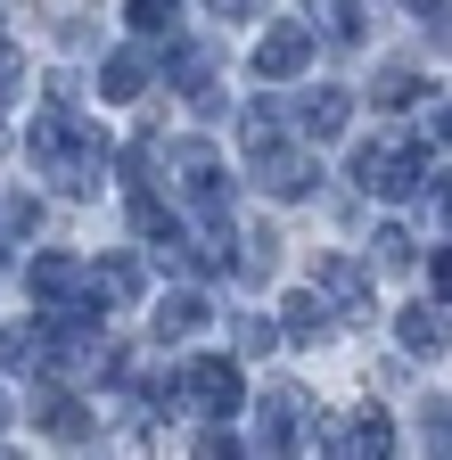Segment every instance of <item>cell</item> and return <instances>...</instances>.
<instances>
[{
    "mask_svg": "<svg viewBox=\"0 0 452 460\" xmlns=\"http://www.w3.org/2000/svg\"><path fill=\"white\" fill-rule=\"evenodd\" d=\"M271 337H279V329H271V321H255V313H247V321H239V354H271Z\"/></svg>",
    "mask_w": 452,
    "mask_h": 460,
    "instance_id": "4316f807",
    "label": "cell"
},
{
    "mask_svg": "<svg viewBox=\"0 0 452 460\" xmlns=\"http://www.w3.org/2000/svg\"><path fill=\"white\" fill-rule=\"evenodd\" d=\"M25 91V49H9V41H0V107H9Z\"/></svg>",
    "mask_w": 452,
    "mask_h": 460,
    "instance_id": "d4e9b609",
    "label": "cell"
},
{
    "mask_svg": "<svg viewBox=\"0 0 452 460\" xmlns=\"http://www.w3.org/2000/svg\"><path fill=\"white\" fill-rule=\"evenodd\" d=\"M83 288H91V313H99V305H132V296H140V263H132V255H99V263L83 271Z\"/></svg>",
    "mask_w": 452,
    "mask_h": 460,
    "instance_id": "4fadbf2b",
    "label": "cell"
},
{
    "mask_svg": "<svg viewBox=\"0 0 452 460\" xmlns=\"http://www.w3.org/2000/svg\"><path fill=\"white\" fill-rule=\"evenodd\" d=\"M124 17H132L140 33H164V25L182 17V0H124Z\"/></svg>",
    "mask_w": 452,
    "mask_h": 460,
    "instance_id": "603a6c76",
    "label": "cell"
},
{
    "mask_svg": "<svg viewBox=\"0 0 452 460\" xmlns=\"http://www.w3.org/2000/svg\"><path fill=\"white\" fill-rule=\"evenodd\" d=\"M0 156H9V132H0Z\"/></svg>",
    "mask_w": 452,
    "mask_h": 460,
    "instance_id": "836d02e7",
    "label": "cell"
},
{
    "mask_svg": "<svg viewBox=\"0 0 452 460\" xmlns=\"http://www.w3.org/2000/svg\"><path fill=\"white\" fill-rule=\"evenodd\" d=\"M354 190L394 206V198L428 190V164H420V148H412V140H370V148H354Z\"/></svg>",
    "mask_w": 452,
    "mask_h": 460,
    "instance_id": "7a4b0ae2",
    "label": "cell"
},
{
    "mask_svg": "<svg viewBox=\"0 0 452 460\" xmlns=\"http://www.w3.org/2000/svg\"><path fill=\"white\" fill-rule=\"evenodd\" d=\"M33 222H41V198H9V214H0V230H9V239H25Z\"/></svg>",
    "mask_w": 452,
    "mask_h": 460,
    "instance_id": "484cf974",
    "label": "cell"
},
{
    "mask_svg": "<svg viewBox=\"0 0 452 460\" xmlns=\"http://www.w3.org/2000/svg\"><path fill=\"white\" fill-rule=\"evenodd\" d=\"M279 115H288V107H279V99H247V107H239V140H247V148H263V140H279Z\"/></svg>",
    "mask_w": 452,
    "mask_h": 460,
    "instance_id": "ffe728a7",
    "label": "cell"
},
{
    "mask_svg": "<svg viewBox=\"0 0 452 460\" xmlns=\"http://www.w3.org/2000/svg\"><path fill=\"white\" fill-rule=\"evenodd\" d=\"M164 172H173V190L206 214V222H222V206H231V190H222V156L206 148V140H173V156H164Z\"/></svg>",
    "mask_w": 452,
    "mask_h": 460,
    "instance_id": "3957f363",
    "label": "cell"
},
{
    "mask_svg": "<svg viewBox=\"0 0 452 460\" xmlns=\"http://www.w3.org/2000/svg\"><path fill=\"white\" fill-rule=\"evenodd\" d=\"M255 9H263V0H214V17H231V25H239V17H255Z\"/></svg>",
    "mask_w": 452,
    "mask_h": 460,
    "instance_id": "f546056e",
    "label": "cell"
},
{
    "mask_svg": "<svg viewBox=\"0 0 452 460\" xmlns=\"http://www.w3.org/2000/svg\"><path fill=\"white\" fill-rule=\"evenodd\" d=\"M420 428H428V452H452V402H444V394L420 402Z\"/></svg>",
    "mask_w": 452,
    "mask_h": 460,
    "instance_id": "7402d4cb",
    "label": "cell"
},
{
    "mask_svg": "<svg viewBox=\"0 0 452 460\" xmlns=\"http://www.w3.org/2000/svg\"><path fill=\"white\" fill-rule=\"evenodd\" d=\"M313 33H329V41H362V0H313V17H305Z\"/></svg>",
    "mask_w": 452,
    "mask_h": 460,
    "instance_id": "e0dca14e",
    "label": "cell"
},
{
    "mask_svg": "<svg viewBox=\"0 0 452 460\" xmlns=\"http://www.w3.org/2000/svg\"><path fill=\"white\" fill-rule=\"evenodd\" d=\"M132 230H140L148 247H156V239H182V230H173V214H164V198H156L148 181H132Z\"/></svg>",
    "mask_w": 452,
    "mask_h": 460,
    "instance_id": "ac0fdd59",
    "label": "cell"
},
{
    "mask_svg": "<svg viewBox=\"0 0 452 460\" xmlns=\"http://www.w3.org/2000/svg\"><path fill=\"white\" fill-rule=\"evenodd\" d=\"M313 41H321V33H313L305 17H288V25H263V41H255V75H263V83H288V75H305V66H313Z\"/></svg>",
    "mask_w": 452,
    "mask_h": 460,
    "instance_id": "5b68a950",
    "label": "cell"
},
{
    "mask_svg": "<svg viewBox=\"0 0 452 460\" xmlns=\"http://www.w3.org/2000/svg\"><path fill=\"white\" fill-rule=\"evenodd\" d=\"M33 428H41V436H58V444H91V436H99L91 411H83L66 386H33Z\"/></svg>",
    "mask_w": 452,
    "mask_h": 460,
    "instance_id": "ba28073f",
    "label": "cell"
},
{
    "mask_svg": "<svg viewBox=\"0 0 452 460\" xmlns=\"http://www.w3.org/2000/svg\"><path fill=\"white\" fill-rule=\"evenodd\" d=\"M190 329H206V296H198V288H182V296H164V305H156V337H164V345L190 337Z\"/></svg>",
    "mask_w": 452,
    "mask_h": 460,
    "instance_id": "2e32d148",
    "label": "cell"
},
{
    "mask_svg": "<svg viewBox=\"0 0 452 460\" xmlns=\"http://www.w3.org/2000/svg\"><path fill=\"white\" fill-rule=\"evenodd\" d=\"M25 148H33V164H41V181H58L66 198H99V190H107V140L83 124V115L49 107L41 124L25 132Z\"/></svg>",
    "mask_w": 452,
    "mask_h": 460,
    "instance_id": "6da1fadb",
    "label": "cell"
},
{
    "mask_svg": "<svg viewBox=\"0 0 452 460\" xmlns=\"http://www.w3.org/2000/svg\"><path fill=\"white\" fill-rule=\"evenodd\" d=\"M0 428H9V394H0Z\"/></svg>",
    "mask_w": 452,
    "mask_h": 460,
    "instance_id": "1f68e13d",
    "label": "cell"
},
{
    "mask_svg": "<svg viewBox=\"0 0 452 460\" xmlns=\"http://www.w3.org/2000/svg\"><path fill=\"white\" fill-rule=\"evenodd\" d=\"M313 411V394H297V386H279L271 402H263V420H255V444L263 452H297V420Z\"/></svg>",
    "mask_w": 452,
    "mask_h": 460,
    "instance_id": "7c38bea8",
    "label": "cell"
},
{
    "mask_svg": "<svg viewBox=\"0 0 452 460\" xmlns=\"http://www.w3.org/2000/svg\"><path fill=\"white\" fill-rule=\"evenodd\" d=\"M279 337H297V345H321V337H329V305H321V288H297V296H288V321H279Z\"/></svg>",
    "mask_w": 452,
    "mask_h": 460,
    "instance_id": "9a60e30c",
    "label": "cell"
},
{
    "mask_svg": "<svg viewBox=\"0 0 452 460\" xmlns=\"http://www.w3.org/2000/svg\"><path fill=\"white\" fill-rule=\"evenodd\" d=\"M313 279H321V305H329L337 321H370V313H378V305H370V271H362L354 255H321Z\"/></svg>",
    "mask_w": 452,
    "mask_h": 460,
    "instance_id": "8992f818",
    "label": "cell"
},
{
    "mask_svg": "<svg viewBox=\"0 0 452 460\" xmlns=\"http://www.w3.org/2000/svg\"><path fill=\"white\" fill-rule=\"evenodd\" d=\"M271 263H279V239H271V230H247V279H271Z\"/></svg>",
    "mask_w": 452,
    "mask_h": 460,
    "instance_id": "cb8c5ba5",
    "label": "cell"
},
{
    "mask_svg": "<svg viewBox=\"0 0 452 460\" xmlns=\"http://www.w3.org/2000/svg\"><path fill=\"white\" fill-rule=\"evenodd\" d=\"M247 156H255V190H263V198H279V206H297V198H313V190H321L313 156H305V148H288V140H263V148H247Z\"/></svg>",
    "mask_w": 452,
    "mask_h": 460,
    "instance_id": "277c9868",
    "label": "cell"
},
{
    "mask_svg": "<svg viewBox=\"0 0 452 460\" xmlns=\"http://www.w3.org/2000/svg\"><path fill=\"white\" fill-rule=\"evenodd\" d=\"M428 190H436V222L452 230V172H444V181H428Z\"/></svg>",
    "mask_w": 452,
    "mask_h": 460,
    "instance_id": "f1b7e54d",
    "label": "cell"
},
{
    "mask_svg": "<svg viewBox=\"0 0 452 460\" xmlns=\"http://www.w3.org/2000/svg\"><path fill=\"white\" fill-rule=\"evenodd\" d=\"M182 402H190V411H206V420H231V411H239V362H222V354L190 362V370H182Z\"/></svg>",
    "mask_w": 452,
    "mask_h": 460,
    "instance_id": "52a82bcc",
    "label": "cell"
},
{
    "mask_svg": "<svg viewBox=\"0 0 452 460\" xmlns=\"http://www.w3.org/2000/svg\"><path fill=\"white\" fill-rule=\"evenodd\" d=\"M412 99H428V83H420L412 66H386V75H378V91H370V107H378V115H394V107H412Z\"/></svg>",
    "mask_w": 452,
    "mask_h": 460,
    "instance_id": "d6986e66",
    "label": "cell"
},
{
    "mask_svg": "<svg viewBox=\"0 0 452 460\" xmlns=\"http://www.w3.org/2000/svg\"><path fill=\"white\" fill-rule=\"evenodd\" d=\"M428 279H436V296H452V255H436V271H428Z\"/></svg>",
    "mask_w": 452,
    "mask_h": 460,
    "instance_id": "4dcf8cb0",
    "label": "cell"
},
{
    "mask_svg": "<svg viewBox=\"0 0 452 460\" xmlns=\"http://www.w3.org/2000/svg\"><path fill=\"white\" fill-rule=\"evenodd\" d=\"M428 132H436V140L452 148V99H444V107H428Z\"/></svg>",
    "mask_w": 452,
    "mask_h": 460,
    "instance_id": "83f0119b",
    "label": "cell"
},
{
    "mask_svg": "<svg viewBox=\"0 0 452 460\" xmlns=\"http://www.w3.org/2000/svg\"><path fill=\"white\" fill-rule=\"evenodd\" d=\"M164 75H173L198 107H222V91H214V58H206V41H164Z\"/></svg>",
    "mask_w": 452,
    "mask_h": 460,
    "instance_id": "30bf717a",
    "label": "cell"
},
{
    "mask_svg": "<svg viewBox=\"0 0 452 460\" xmlns=\"http://www.w3.org/2000/svg\"><path fill=\"white\" fill-rule=\"evenodd\" d=\"M370 247H378V271H412V255H420V239H412L403 222H386L378 239H370Z\"/></svg>",
    "mask_w": 452,
    "mask_h": 460,
    "instance_id": "44dd1931",
    "label": "cell"
},
{
    "mask_svg": "<svg viewBox=\"0 0 452 460\" xmlns=\"http://www.w3.org/2000/svg\"><path fill=\"white\" fill-rule=\"evenodd\" d=\"M99 91L116 99V107H132V99L148 91V58H140V49H116V58L99 66Z\"/></svg>",
    "mask_w": 452,
    "mask_h": 460,
    "instance_id": "5bb4252c",
    "label": "cell"
},
{
    "mask_svg": "<svg viewBox=\"0 0 452 460\" xmlns=\"http://www.w3.org/2000/svg\"><path fill=\"white\" fill-rule=\"evenodd\" d=\"M403 9H436V0H403Z\"/></svg>",
    "mask_w": 452,
    "mask_h": 460,
    "instance_id": "d6a6232c",
    "label": "cell"
},
{
    "mask_svg": "<svg viewBox=\"0 0 452 460\" xmlns=\"http://www.w3.org/2000/svg\"><path fill=\"white\" fill-rule=\"evenodd\" d=\"M394 337H403L412 362H444V354H452V321H444L436 305H412L403 321H394Z\"/></svg>",
    "mask_w": 452,
    "mask_h": 460,
    "instance_id": "8fae6325",
    "label": "cell"
},
{
    "mask_svg": "<svg viewBox=\"0 0 452 460\" xmlns=\"http://www.w3.org/2000/svg\"><path fill=\"white\" fill-rule=\"evenodd\" d=\"M288 115H297V140H337V132H346V115H354V99L337 91V83H313Z\"/></svg>",
    "mask_w": 452,
    "mask_h": 460,
    "instance_id": "9c48e42d",
    "label": "cell"
}]
</instances>
